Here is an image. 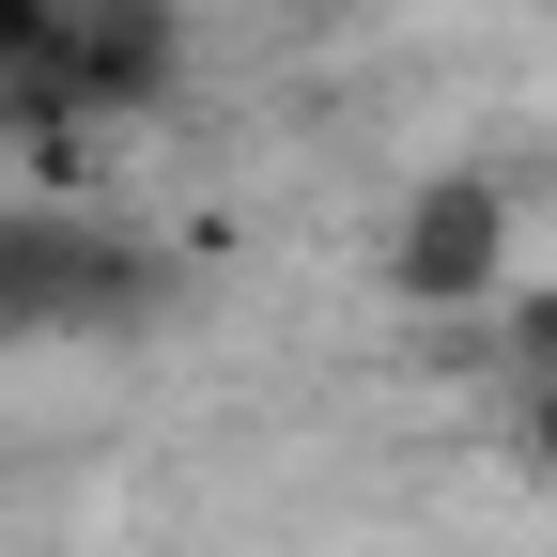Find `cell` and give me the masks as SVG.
<instances>
[{
    "mask_svg": "<svg viewBox=\"0 0 557 557\" xmlns=\"http://www.w3.org/2000/svg\"><path fill=\"white\" fill-rule=\"evenodd\" d=\"M171 94V0H47V62L0 109H32V139H78Z\"/></svg>",
    "mask_w": 557,
    "mask_h": 557,
    "instance_id": "cell-1",
    "label": "cell"
},
{
    "mask_svg": "<svg viewBox=\"0 0 557 557\" xmlns=\"http://www.w3.org/2000/svg\"><path fill=\"white\" fill-rule=\"evenodd\" d=\"M387 278L418 310H480V295H511V186H480V171H434L403 201V233H387Z\"/></svg>",
    "mask_w": 557,
    "mask_h": 557,
    "instance_id": "cell-2",
    "label": "cell"
},
{
    "mask_svg": "<svg viewBox=\"0 0 557 557\" xmlns=\"http://www.w3.org/2000/svg\"><path fill=\"white\" fill-rule=\"evenodd\" d=\"M109 310H139V248L78 218H0V325H109Z\"/></svg>",
    "mask_w": 557,
    "mask_h": 557,
    "instance_id": "cell-3",
    "label": "cell"
},
{
    "mask_svg": "<svg viewBox=\"0 0 557 557\" xmlns=\"http://www.w3.org/2000/svg\"><path fill=\"white\" fill-rule=\"evenodd\" d=\"M511 434H527V465H557V295L511 310Z\"/></svg>",
    "mask_w": 557,
    "mask_h": 557,
    "instance_id": "cell-4",
    "label": "cell"
},
{
    "mask_svg": "<svg viewBox=\"0 0 557 557\" xmlns=\"http://www.w3.org/2000/svg\"><path fill=\"white\" fill-rule=\"evenodd\" d=\"M32 62H47V0H0V94L32 78Z\"/></svg>",
    "mask_w": 557,
    "mask_h": 557,
    "instance_id": "cell-5",
    "label": "cell"
}]
</instances>
